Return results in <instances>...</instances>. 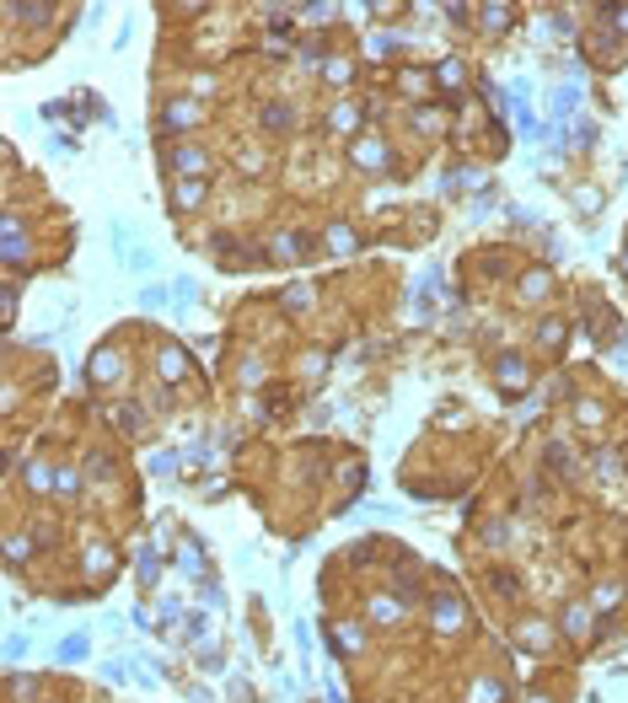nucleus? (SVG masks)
I'll use <instances>...</instances> for the list:
<instances>
[{
	"label": "nucleus",
	"mask_w": 628,
	"mask_h": 703,
	"mask_svg": "<svg viewBox=\"0 0 628 703\" xmlns=\"http://www.w3.org/2000/svg\"><path fill=\"white\" fill-rule=\"evenodd\" d=\"M601 16H612V22H618V27L628 32V5H607V11H601Z\"/></svg>",
	"instance_id": "20e7f679"
},
{
	"label": "nucleus",
	"mask_w": 628,
	"mask_h": 703,
	"mask_svg": "<svg viewBox=\"0 0 628 703\" xmlns=\"http://www.w3.org/2000/svg\"><path fill=\"white\" fill-rule=\"evenodd\" d=\"M575 102H580V92H575V86H564V92L553 97V108H559V113H564V119H569V113H575Z\"/></svg>",
	"instance_id": "f257e3e1"
},
{
	"label": "nucleus",
	"mask_w": 628,
	"mask_h": 703,
	"mask_svg": "<svg viewBox=\"0 0 628 703\" xmlns=\"http://www.w3.org/2000/svg\"><path fill=\"white\" fill-rule=\"evenodd\" d=\"M60 655H64V661H75V655H86V639H75V634H70V639L60 644Z\"/></svg>",
	"instance_id": "7ed1b4c3"
},
{
	"label": "nucleus",
	"mask_w": 628,
	"mask_h": 703,
	"mask_svg": "<svg viewBox=\"0 0 628 703\" xmlns=\"http://www.w3.org/2000/svg\"><path fill=\"white\" fill-rule=\"evenodd\" d=\"M161 376H183V354H178V349L161 354Z\"/></svg>",
	"instance_id": "f03ea898"
}]
</instances>
